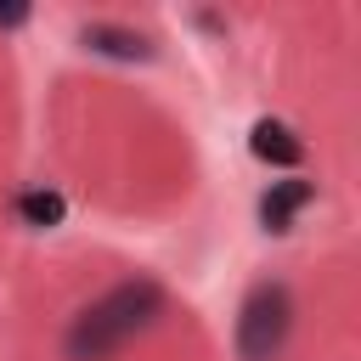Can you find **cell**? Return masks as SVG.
<instances>
[{
	"mask_svg": "<svg viewBox=\"0 0 361 361\" xmlns=\"http://www.w3.org/2000/svg\"><path fill=\"white\" fill-rule=\"evenodd\" d=\"M288 322H293V305H288V288H254L248 305H243V322H237V344L248 361H271L288 338Z\"/></svg>",
	"mask_w": 361,
	"mask_h": 361,
	"instance_id": "2",
	"label": "cell"
},
{
	"mask_svg": "<svg viewBox=\"0 0 361 361\" xmlns=\"http://www.w3.org/2000/svg\"><path fill=\"white\" fill-rule=\"evenodd\" d=\"M85 45H96L107 56H147V39L141 34H124V28H107V23H90L85 28Z\"/></svg>",
	"mask_w": 361,
	"mask_h": 361,
	"instance_id": "5",
	"label": "cell"
},
{
	"mask_svg": "<svg viewBox=\"0 0 361 361\" xmlns=\"http://www.w3.org/2000/svg\"><path fill=\"white\" fill-rule=\"evenodd\" d=\"M17 214H23L28 226L51 231V226H62V197H56V192H45V186H34V192H23V197H17Z\"/></svg>",
	"mask_w": 361,
	"mask_h": 361,
	"instance_id": "6",
	"label": "cell"
},
{
	"mask_svg": "<svg viewBox=\"0 0 361 361\" xmlns=\"http://www.w3.org/2000/svg\"><path fill=\"white\" fill-rule=\"evenodd\" d=\"M158 310H164L158 282H124V288H113L102 305H90V310L68 327V355H73V361H102V355H113L124 338H135Z\"/></svg>",
	"mask_w": 361,
	"mask_h": 361,
	"instance_id": "1",
	"label": "cell"
},
{
	"mask_svg": "<svg viewBox=\"0 0 361 361\" xmlns=\"http://www.w3.org/2000/svg\"><path fill=\"white\" fill-rule=\"evenodd\" d=\"M248 147H254V158H265V164H299V158H305V141H299L282 118H259L254 135H248Z\"/></svg>",
	"mask_w": 361,
	"mask_h": 361,
	"instance_id": "3",
	"label": "cell"
},
{
	"mask_svg": "<svg viewBox=\"0 0 361 361\" xmlns=\"http://www.w3.org/2000/svg\"><path fill=\"white\" fill-rule=\"evenodd\" d=\"M310 203V186L305 180H282V186H271L265 197H259V220H265V231H288L293 226V214Z\"/></svg>",
	"mask_w": 361,
	"mask_h": 361,
	"instance_id": "4",
	"label": "cell"
}]
</instances>
